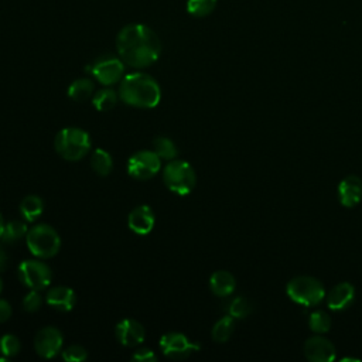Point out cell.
<instances>
[{
  "instance_id": "6da1fadb",
  "label": "cell",
  "mask_w": 362,
  "mask_h": 362,
  "mask_svg": "<svg viewBox=\"0 0 362 362\" xmlns=\"http://www.w3.org/2000/svg\"><path fill=\"white\" fill-rule=\"evenodd\" d=\"M120 59L133 66L144 68L154 64L161 52L157 34L144 24H129L120 30L116 40Z\"/></svg>"
},
{
  "instance_id": "7a4b0ae2",
  "label": "cell",
  "mask_w": 362,
  "mask_h": 362,
  "mask_svg": "<svg viewBox=\"0 0 362 362\" xmlns=\"http://www.w3.org/2000/svg\"><path fill=\"white\" fill-rule=\"evenodd\" d=\"M119 98L126 105L151 109L158 105L161 90L153 76L143 72H133L120 81Z\"/></svg>"
},
{
  "instance_id": "3957f363",
  "label": "cell",
  "mask_w": 362,
  "mask_h": 362,
  "mask_svg": "<svg viewBox=\"0 0 362 362\" xmlns=\"http://www.w3.org/2000/svg\"><path fill=\"white\" fill-rule=\"evenodd\" d=\"M54 144L57 153L62 158L68 161H79L90 148V137L82 129L66 127L57 133Z\"/></svg>"
},
{
  "instance_id": "277c9868",
  "label": "cell",
  "mask_w": 362,
  "mask_h": 362,
  "mask_svg": "<svg viewBox=\"0 0 362 362\" xmlns=\"http://www.w3.org/2000/svg\"><path fill=\"white\" fill-rule=\"evenodd\" d=\"M286 293L294 303L304 307L317 305L325 297L322 283L311 276H297L291 279L286 286Z\"/></svg>"
},
{
  "instance_id": "5b68a950",
  "label": "cell",
  "mask_w": 362,
  "mask_h": 362,
  "mask_svg": "<svg viewBox=\"0 0 362 362\" xmlns=\"http://www.w3.org/2000/svg\"><path fill=\"white\" fill-rule=\"evenodd\" d=\"M164 184L170 191L178 195H188L197 182L192 165L184 160H170L163 171Z\"/></svg>"
},
{
  "instance_id": "8992f818",
  "label": "cell",
  "mask_w": 362,
  "mask_h": 362,
  "mask_svg": "<svg viewBox=\"0 0 362 362\" xmlns=\"http://www.w3.org/2000/svg\"><path fill=\"white\" fill-rule=\"evenodd\" d=\"M25 240L30 252L41 259L52 257L58 253L61 246V239L57 230L45 223L33 226L27 232Z\"/></svg>"
},
{
  "instance_id": "52a82bcc",
  "label": "cell",
  "mask_w": 362,
  "mask_h": 362,
  "mask_svg": "<svg viewBox=\"0 0 362 362\" xmlns=\"http://www.w3.org/2000/svg\"><path fill=\"white\" fill-rule=\"evenodd\" d=\"M20 281L31 290H44L49 286L52 274L49 267L40 260H23L18 266Z\"/></svg>"
},
{
  "instance_id": "ba28073f",
  "label": "cell",
  "mask_w": 362,
  "mask_h": 362,
  "mask_svg": "<svg viewBox=\"0 0 362 362\" xmlns=\"http://www.w3.org/2000/svg\"><path fill=\"white\" fill-rule=\"evenodd\" d=\"M161 168V158L153 150H141L127 160V173L136 180H148Z\"/></svg>"
},
{
  "instance_id": "9c48e42d",
  "label": "cell",
  "mask_w": 362,
  "mask_h": 362,
  "mask_svg": "<svg viewBox=\"0 0 362 362\" xmlns=\"http://www.w3.org/2000/svg\"><path fill=\"white\" fill-rule=\"evenodd\" d=\"M88 72L92 74L102 85H113L117 83L124 72L123 61L113 55H103L92 62L88 68Z\"/></svg>"
},
{
  "instance_id": "30bf717a",
  "label": "cell",
  "mask_w": 362,
  "mask_h": 362,
  "mask_svg": "<svg viewBox=\"0 0 362 362\" xmlns=\"http://www.w3.org/2000/svg\"><path fill=\"white\" fill-rule=\"evenodd\" d=\"M160 349L171 359H184L199 351V345L191 342L184 334L168 332L160 338Z\"/></svg>"
},
{
  "instance_id": "8fae6325",
  "label": "cell",
  "mask_w": 362,
  "mask_h": 362,
  "mask_svg": "<svg viewBox=\"0 0 362 362\" xmlns=\"http://www.w3.org/2000/svg\"><path fill=\"white\" fill-rule=\"evenodd\" d=\"M62 342H64V337L58 328L45 327L37 332L34 339V346L40 356L49 359L59 354L62 348Z\"/></svg>"
},
{
  "instance_id": "7c38bea8",
  "label": "cell",
  "mask_w": 362,
  "mask_h": 362,
  "mask_svg": "<svg viewBox=\"0 0 362 362\" xmlns=\"http://www.w3.org/2000/svg\"><path fill=\"white\" fill-rule=\"evenodd\" d=\"M304 355L311 362H332L335 359V346L324 337H311L304 344Z\"/></svg>"
},
{
  "instance_id": "4fadbf2b",
  "label": "cell",
  "mask_w": 362,
  "mask_h": 362,
  "mask_svg": "<svg viewBox=\"0 0 362 362\" xmlns=\"http://www.w3.org/2000/svg\"><path fill=\"white\" fill-rule=\"evenodd\" d=\"M116 338L124 346H136L144 341V328L140 322L132 318H124L117 322Z\"/></svg>"
},
{
  "instance_id": "5bb4252c",
  "label": "cell",
  "mask_w": 362,
  "mask_h": 362,
  "mask_svg": "<svg viewBox=\"0 0 362 362\" xmlns=\"http://www.w3.org/2000/svg\"><path fill=\"white\" fill-rule=\"evenodd\" d=\"M339 202L345 208H354L362 199V181L358 175L345 177L338 185Z\"/></svg>"
},
{
  "instance_id": "9a60e30c",
  "label": "cell",
  "mask_w": 362,
  "mask_h": 362,
  "mask_svg": "<svg viewBox=\"0 0 362 362\" xmlns=\"http://www.w3.org/2000/svg\"><path fill=\"white\" fill-rule=\"evenodd\" d=\"M154 214L150 206L140 205L136 206L127 216L129 228L137 235H147L154 228Z\"/></svg>"
},
{
  "instance_id": "2e32d148",
  "label": "cell",
  "mask_w": 362,
  "mask_h": 362,
  "mask_svg": "<svg viewBox=\"0 0 362 362\" xmlns=\"http://www.w3.org/2000/svg\"><path fill=\"white\" fill-rule=\"evenodd\" d=\"M355 298V288L351 283H338L328 294L327 304L332 311H344L346 310Z\"/></svg>"
},
{
  "instance_id": "e0dca14e",
  "label": "cell",
  "mask_w": 362,
  "mask_h": 362,
  "mask_svg": "<svg viewBox=\"0 0 362 362\" xmlns=\"http://www.w3.org/2000/svg\"><path fill=\"white\" fill-rule=\"evenodd\" d=\"M45 301L58 311H69L75 305V293L69 287L57 286L47 293Z\"/></svg>"
},
{
  "instance_id": "ac0fdd59",
  "label": "cell",
  "mask_w": 362,
  "mask_h": 362,
  "mask_svg": "<svg viewBox=\"0 0 362 362\" xmlns=\"http://www.w3.org/2000/svg\"><path fill=\"white\" fill-rule=\"evenodd\" d=\"M209 287L215 296L228 297L235 291L236 280L232 276V273L226 270H218L211 276Z\"/></svg>"
},
{
  "instance_id": "d6986e66",
  "label": "cell",
  "mask_w": 362,
  "mask_h": 362,
  "mask_svg": "<svg viewBox=\"0 0 362 362\" xmlns=\"http://www.w3.org/2000/svg\"><path fill=\"white\" fill-rule=\"evenodd\" d=\"M42 211H44L42 199L37 195H27L20 204V212L24 216V219L28 222L37 221L41 216Z\"/></svg>"
},
{
  "instance_id": "ffe728a7",
  "label": "cell",
  "mask_w": 362,
  "mask_h": 362,
  "mask_svg": "<svg viewBox=\"0 0 362 362\" xmlns=\"http://www.w3.org/2000/svg\"><path fill=\"white\" fill-rule=\"evenodd\" d=\"M93 89H95V85L90 79L88 78H79L76 81H74L69 88H68V96L72 99V100H76V102H82V100H86L89 96L93 95Z\"/></svg>"
},
{
  "instance_id": "44dd1931",
  "label": "cell",
  "mask_w": 362,
  "mask_h": 362,
  "mask_svg": "<svg viewBox=\"0 0 362 362\" xmlns=\"http://www.w3.org/2000/svg\"><path fill=\"white\" fill-rule=\"evenodd\" d=\"M90 165L96 174L105 177V175L110 174V171L113 168L112 156L107 151H105L103 148H96L92 154Z\"/></svg>"
},
{
  "instance_id": "7402d4cb",
  "label": "cell",
  "mask_w": 362,
  "mask_h": 362,
  "mask_svg": "<svg viewBox=\"0 0 362 362\" xmlns=\"http://www.w3.org/2000/svg\"><path fill=\"white\" fill-rule=\"evenodd\" d=\"M235 328V318L232 315H225L218 320L212 328V339L216 342H226Z\"/></svg>"
},
{
  "instance_id": "603a6c76",
  "label": "cell",
  "mask_w": 362,
  "mask_h": 362,
  "mask_svg": "<svg viewBox=\"0 0 362 362\" xmlns=\"http://www.w3.org/2000/svg\"><path fill=\"white\" fill-rule=\"evenodd\" d=\"M117 103V93L113 89H100L92 98V105L100 112L110 110Z\"/></svg>"
},
{
  "instance_id": "cb8c5ba5",
  "label": "cell",
  "mask_w": 362,
  "mask_h": 362,
  "mask_svg": "<svg viewBox=\"0 0 362 362\" xmlns=\"http://www.w3.org/2000/svg\"><path fill=\"white\" fill-rule=\"evenodd\" d=\"M27 225L25 222L23 221H10L4 225V229H3V235H1V239L3 242L6 243H13L18 239H21L23 236L27 235Z\"/></svg>"
},
{
  "instance_id": "d4e9b609",
  "label": "cell",
  "mask_w": 362,
  "mask_h": 362,
  "mask_svg": "<svg viewBox=\"0 0 362 362\" xmlns=\"http://www.w3.org/2000/svg\"><path fill=\"white\" fill-rule=\"evenodd\" d=\"M154 146V151L156 154L163 160H174L178 154L175 144L173 143V140H170L168 137L164 136H158L154 139L153 141Z\"/></svg>"
},
{
  "instance_id": "484cf974",
  "label": "cell",
  "mask_w": 362,
  "mask_h": 362,
  "mask_svg": "<svg viewBox=\"0 0 362 362\" xmlns=\"http://www.w3.org/2000/svg\"><path fill=\"white\" fill-rule=\"evenodd\" d=\"M252 313V304L246 297H235L228 305V314L232 315L235 320L246 318Z\"/></svg>"
},
{
  "instance_id": "4316f807",
  "label": "cell",
  "mask_w": 362,
  "mask_h": 362,
  "mask_svg": "<svg viewBox=\"0 0 362 362\" xmlns=\"http://www.w3.org/2000/svg\"><path fill=\"white\" fill-rule=\"evenodd\" d=\"M308 325L311 328V331L317 332V334H322L329 331L331 327V318L325 311H314L311 313L310 318H308Z\"/></svg>"
},
{
  "instance_id": "83f0119b",
  "label": "cell",
  "mask_w": 362,
  "mask_h": 362,
  "mask_svg": "<svg viewBox=\"0 0 362 362\" xmlns=\"http://www.w3.org/2000/svg\"><path fill=\"white\" fill-rule=\"evenodd\" d=\"M216 6V0H188L187 10L194 17L208 16Z\"/></svg>"
},
{
  "instance_id": "f1b7e54d",
  "label": "cell",
  "mask_w": 362,
  "mask_h": 362,
  "mask_svg": "<svg viewBox=\"0 0 362 362\" xmlns=\"http://www.w3.org/2000/svg\"><path fill=\"white\" fill-rule=\"evenodd\" d=\"M20 341L16 335L13 334H6L0 338V352L8 358V356H14L20 352Z\"/></svg>"
},
{
  "instance_id": "f546056e",
  "label": "cell",
  "mask_w": 362,
  "mask_h": 362,
  "mask_svg": "<svg viewBox=\"0 0 362 362\" xmlns=\"http://www.w3.org/2000/svg\"><path fill=\"white\" fill-rule=\"evenodd\" d=\"M62 358L66 362H81L88 358V354L81 345H71L62 352Z\"/></svg>"
},
{
  "instance_id": "4dcf8cb0",
  "label": "cell",
  "mask_w": 362,
  "mask_h": 362,
  "mask_svg": "<svg viewBox=\"0 0 362 362\" xmlns=\"http://www.w3.org/2000/svg\"><path fill=\"white\" fill-rule=\"evenodd\" d=\"M41 296L38 290H31L24 298H23V308L28 313L37 311L41 307Z\"/></svg>"
},
{
  "instance_id": "1f68e13d",
  "label": "cell",
  "mask_w": 362,
  "mask_h": 362,
  "mask_svg": "<svg viewBox=\"0 0 362 362\" xmlns=\"http://www.w3.org/2000/svg\"><path fill=\"white\" fill-rule=\"evenodd\" d=\"M132 359L136 362H154L157 361V355L148 348H139L134 351Z\"/></svg>"
},
{
  "instance_id": "d6a6232c",
  "label": "cell",
  "mask_w": 362,
  "mask_h": 362,
  "mask_svg": "<svg viewBox=\"0 0 362 362\" xmlns=\"http://www.w3.org/2000/svg\"><path fill=\"white\" fill-rule=\"evenodd\" d=\"M11 315V305L6 300H0V322H4Z\"/></svg>"
},
{
  "instance_id": "836d02e7",
  "label": "cell",
  "mask_w": 362,
  "mask_h": 362,
  "mask_svg": "<svg viewBox=\"0 0 362 362\" xmlns=\"http://www.w3.org/2000/svg\"><path fill=\"white\" fill-rule=\"evenodd\" d=\"M6 264H7V253L4 252V249L0 245V272L6 269Z\"/></svg>"
},
{
  "instance_id": "e575fe53",
  "label": "cell",
  "mask_w": 362,
  "mask_h": 362,
  "mask_svg": "<svg viewBox=\"0 0 362 362\" xmlns=\"http://www.w3.org/2000/svg\"><path fill=\"white\" fill-rule=\"evenodd\" d=\"M3 229H4V221H3V216H1V214H0V238H1V235H3Z\"/></svg>"
},
{
  "instance_id": "d590c367",
  "label": "cell",
  "mask_w": 362,
  "mask_h": 362,
  "mask_svg": "<svg viewBox=\"0 0 362 362\" xmlns=\"http://www.w3.org/2000/svg\"><path fill=\"white\" fill-rule=\"evenodd\" d=\"M1 288H3V281H1V277H0V293H1Z\"/></svg>"
}]
</instances>
